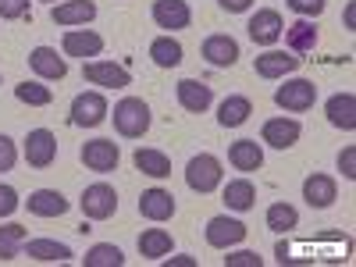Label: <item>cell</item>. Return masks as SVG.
Instances as JSON below:
<instances>
[{
	"label": "cell",
	"instance_id": "1",
	"mask_svg": "<svg viewBox=\"0 0 356 267\" xmlns=\"http://www.w3.org/2000/svg\"><path fill=\"white\" fill-rule=\"evenodd\" d=\"M150 107H146V100L139 97H125V100H118L114 104V129L118 136H125V139H139L150 132Z\"/></svg>",
	"mask_w": 356,
	"mask_h": 267
},
{
	"label": "cell",
	"instance_id": "2",
	"mask_svg": "<svg viewBox=\"0 0 356 267\" xmlns=\"http://www.w3.org/2000/svg\"><path fill=\"white\" fill-rule=\"evenodd\" d=\"M221 178H225V171H221V161L214 157V154H196L189 164H186V186L193 189V193H214L218 186H221Z\"/></svg>",
	"mask_w": 356,
	"mask_h": 267
},
{
	"label": "cell",
	"instance_id": "3",
	"mask_svg": "<svg viewBox=\"0 0 356 267\" xmlns=\"http://www.w3.org/2000/svg\"><path fill=\"white\" fill-rule=\"evenodd\" d=\"M275 104L282 111H292V114H303L317 104V86L310 79H285V86L275 89Z\"/></svg>",
	"mask_w": 356,
	"mask_h": 267
},
{
	"label": "cell",
	"instance_id": "4",
	"mask_svg": "<svg viewBox=\"0 0 356 267\" xmlns=\"http://www.w3.org/2000/svg\"><path fill=\"white\" fill-rule=\"evenodd\" d=\"M79 207H82L86 221H107V218H114V211H118V193H114V186H107V182L86 186Z\"/></svg>",
	"mask_w": 356,
	"mask_h": 267
},
{
	"label": "cell",
	"instance_id": "5",
	"mask_svg": "<svg viewBox=\"0 0 356 267\" xmlns=\"http://www.w3.org/2000/svg\"><path fill=\"white\" fill-rule=\"evenodd\" d=\"M207 235V246H214V250H232V246H239L246 239V225L239 218H228V214H218L207 221L203 228Z\"/></svg>",
	"mask_w": 356,
	"mask_h": 267
},
{
	"label": "cell",
	"instance_id": "6",
	"mask_svg": "<svg viewBox=\"0 0 356 267\" xmlns=\"http://www.w3.org/2000/svg\"><path fill=\"white\" fill-rule=\"evenodd\" d=\"M107 114H111V107H107V97L104 93H79L72 100V125H79V129L104 125Z\"/></svg>",
	"mask_w": 356,
	"mask_h": 267
},
{
	"label": "cell",
	"instance_id": "7",
	"mask_svg": "<svg viewBox=\"0 0 356 267\" xmlns=\"http://www.w3.org/2000/svg\"><path fill=\"white\" fill-rule=\"evenodd\" d=\"M246 33H250V40H253L257 47H275V43L282 40V33H285V22H282V15H278L275 8H260V11L250 18Z\"/></svg>",
	"mask_w": 356,
	"mask_h": 267
},
{
	"label": "cell",
	"instance_id": "8",
	"mask_svg": "<svg viewBox=\"0 0 356 267\" xmlns=\"http://www.w3.org/2000/svg\"><path fill=\"white\" fill-rule=\"evenodd\" d=\"M118 161H122V150H118L114 139H89V143L82 146V164H86L89 171H97V175L114 171Z\"/></svg>",
	"mask_w": 356,
	"mask_h": 267
},
{
	"label": "cell",
	"instance_id": "9",
	"mask_svg": "<svg viewBox=\"0 0 356 267\" xmlns=\"http://www.w3.org/2000/svg\"><path fill=\"white\" fill-rule=\"evenodd\" d=\"M82 75H86V82L104 86V89H125V86H132L129 68L125 65H114V61H86L82 65Z\"/></svg>",
	"mask_w": 356,
	"mask_h": 267
},
{
	"label": "cell",
	"instance_id": "10",
	"mask_svg": "<svg viewBox=\"0 0 356 267\" xmlns=\"http://www.w3.org/2000/svg\"><path fill=\"white\" fill-rule=\"evenodd\" d=\"M300 136H303V125L296 122V118H267L264 122V132H260V139L267 143V146H275V150H289V146H296L300 143Z\"/></svg>",
	"mask_w": 356,
	"mask_h": 267
},
{
	"label": "cell",
	"instance_id": "11",
	"mask_svg": "<svg viewBox=\"0 0 356 267\" xmlns=\"http://www.w3.org/2000/svg\"><path fill=\"white\" fill-rule=\"evenodd\" d=\"M300 65H303V57H296V54L267 50V54H260L257 61H253V72H257L260 79H285V75H292V72H300Z\"/></svg>",
	"mask_w": 356,
	"mask_h": 267
},
{
	"label": "cell",
	"instance_id": "12",
	"mask_svg": "<svg viewBox=\"0 0 356 267\" xmlns=\"http://www.w3.org/2000/svg\"><path fill=\"white\" fill-rule=\"evenodd\" d=\"M25 161L33 168H50L57 161V139L50 129H33L25 136Z\"/></svg>",
	"mask_w": 356,
	"mask_h": 267
},
{
	"label": "cell",
	"instance_id": "13",
	"mask_svg": "<svg viewBox=\"0 0 356 267\" xmlns=\"http://www.w3.org/2000/svg\"><path fill=\"white\" fill-rule=\"evenodd\" d=\"M157 29H168V33H178V29H189L193 22V11L186 0H154V8H150Z\"/></svg>",
	"mask_w": 356,
	"mask_h": 267
},
{
	"label": "cell",
	"instance_id": "14",
	"mask_svg": "<svg viewBox=\"0 0 356 267\" xmlns=\"http://www.w3.org/2000/svg\"><path fill=\"white\" fill-rule=\"evenodd\" d=\"M29 68H33L40 79H47V82H61L68 75V61L57 57L54 47H36L33 54H29Z\"/></svg>",
	"mask_w": 356,
	"mask_h": 267
},
{
	"label": "cell",
	"instance_id": "15",
	"mask_svg": "<svg viewBox=\"0 0 356 267\" xmlns=\"http://www.w3.org/2000/svg\"><path fill=\"white\" fill-rule=\"evenodd\" d=\"M61 47H65L68 57H82V61H86V57H100L104 36L93 33V29H68L65 40H61Z\"/></svg>",
	"mask_w": 356,
	"mask_h": 267
},
{
	"label": "cell",
	"instance_id": "16",
	"mask_svg": "<svg viewBox=\"0 0 356 267\" xmlns=\"http://www.w3.org/2000/svg\"><path fill=\"white\" fill-rule=\"evenodd\" d=\"M175 93H178V104H182L189 114H203L207 107L214 104V93H211V86L200 82V79H182L175 86Z\"/></svg>",
	"mask_w": 356,
	"mask_h": 267
},
{
	"label": "cell",
	"instance_id": "17",
	"mask_svg": "<svg viewBox=\"0 0 356 267\" xmlns=\"http://www.w3.org/2000/svg\"><path fill=\"white\" fill-rule=\"evenodd\" d=\"M303 200L310 207H317V211H328V207L339 200V182L332 175H310L303 182Z\"/></svg>",
	"mask_w": 356,
	"mask_h": 267
},
{
	"label": "cell",
	"instance_id": "18",
	"mask_svg": "<svg viewBox=\"0 0 356 267\" xmlns=\"http://www.w3.org/2000/svg\"><path fill=\"white\" fill-rule=\"evenodd\" d=\"M97 18V4L93 0H61L50 8V22L54 25H86Z\"/></svg>",
	"mask_w": 356,
	"mask_h": 267
},
{
	"label": "cell",
	"instance_id": "19",
	"mask_svg": "<svg viewBox=\"0 0 356 267\" xmlns=\"http://www.w3.org/2000/svg\"><path fill=\"white\" fill-rule=\"evenodd\" d=\"M25 207H29V214H36V218H61V214H68L72 203L57 189H36V193H29Z\"/></svg>",
	"mask_w": 356,
	"mask_h": 267
},
{
	"label": "cell",
	"instance_id": "20",
	"mask_svg": "<svg viewBox=\"0 0 356 267\" xmlns=\"http://www.w3.org/2000/svg\"><path fill=\"white\" fill-rule=\"evenodd\" d=\"M203 57H207V65H214V68H232L235 61H239V43H235L232 36H207L203 40Z\"/></svg>",
	"mask_w": 356,
	"mask_h": 267
},
{
	"label": "cell",
	"instance_id": "21",
	"mask_svg": "<svg viewBox=\"0 0 356 267\" xmlns=\"http://www.w3.org/2000/svg\"><path fill=\"white\" fill-rule=\"evenodd\" d=\"M139 214L146 221H168V218H175V196L168 189H146L139 196Z\"/></svg>",
	"mask_w": 356,
	"mask_h": 267
},
{
	"label": "cell",
	"instance_id": "22",
	"mask_svg": "<svg viewBox=\"0 0 356 267\" xmlns=\"http://www.w3.org/2000/svg\"><path fill=\"white\" fill-rule=\"evenodd\" d=\"M324 114H328V122L342 132H353L356 129V97L353 93H335L328 104H324Z\"/></svg>",
	"mask_w": 356,
	"mask_h": 267
},
{
	"label": "cell",
	"instance_id": "23",
	"mask_svg": "<svg viewBox=\"0 0 356 267\" xmlns=\"http://www.w3.org/2000/svg\"><path fill=\"white\" fill-rule=\"evenodd\" d=\"M25 253L40 264H68L75 257L72 246L57 243V239H25Z\"/></svg>",
	"mask_w": 356,
	"mask_h": 267
},
{
	"label": "cell",
	"instance_id": "24",
	"mask_svg": "<svg viewBox=\"0 0 356 267\" xmlns=\"http://www.w3.org/2000/svg\"><path fill=\"white\" fill-rule=\"evenodd\" d=\"M228 161H232L235 171H260L264 168V150H260L257 139H239V143H232Z\"/></svg>",
	"mask_w": 356,
	"mask_h": 267
},
{
	"label": "cell",
	"instance_id": "25",
	"mask_svg": "<svg viewBox=\"0 0 356 267\" xmlns=\"http://www.w3.org/2000/svg\"><path fill=\"white\" fill-rule=\"evenodd\" d=\"M250 114H253L250 97H225L221 107H218V125L221 129H239V125L250 122Z\"/></svg>",
	"mask_w": 356,
	"mask_h": 267
},
{
	"label": "cell",
	"instance_id": "26",
	"mask_svg": "<svg viewBox=\"0 0 356 267\" xmlns=\"http://www.w3.org/2000/svg\"><path fill=\"white\" fill-rule=\"evenodd\" d=\"M282 36H285V43H289L292 54H310L317 47V25L310 18H300V22H292Z\"/></svg>",
	"mask_w": 356,
	"mask_h": 267
},
{
	"label": "cell",
	"instance_id": "27",
	"mask_svg": "<svg viewBox=\"0 0 356 267\" xmlns=\"http://www.w3.org/2000/svg\"><path fill=\"white\" fill-rule=\"evenodd\" d=\"M171 246H175V239H171V232H164V228H146V232L139 235V253H143V260H164V257L171 253Z\"/></svg>",
	"mask_w": 356,
	"mask_h": 267
},
{
	"label": "cell",
	"instance_id": "28",
	"mask_svg": "<svg viewBox=\"0 0 356 267\" xmlns=\"http://www.w3.org/2000/svg\"><path fill=\"white\" fill-rule=\"evenodd\" d=\"M253 203H257V186L250 182V178H235V182L225 186V207L228 211H253Z\"/></svg>",
	"mask_w": 356,
	"mask_h": 267
},
{
	"label": "cell",
	"instance_id": "29",
	"mask_svg": "<svg viewBox=\"0 0 356 267\" xmlns=\"http://www.w3.org/2000/svg\"><path fill=\"white\" fill-rule=\"evenodd\" d=\"M182 43H178L171 33L168 36H157L154 43H150V57H154V65L157 68H178V65H182Z\"/></svg>",
	"mask_w": 356,
	"mask_h": 267
},
{
	"label": "cell",
	"instance_id": "30",
	"mask_svg": "<svg viewBox=\"0 0 356 267\" xmlns=\"http://www.w3.org/2000/svg\"><path fill=\"white\" fill-rule=\"evenodd\" d=\"M136 168L143 171V175H150V178H168L171 175V161H168V154H161V150H150V146H143V150H136Z\"/></svg>",
	"mask_w": 356,
	"mask_h": 267
},
{
	"label": "cell",
	"instance_id": "31",
	"mask_svg": "<svg viewBox=\"0 0 356 267\" xmlns=\"http://www.w3.org/2000/svg\"><path fill=\"white\" fill-rule=\"evenodd\" d=\"M264 221H267L271 232H292L296 225H300V211H296L292 203H271L267 214H264Z\"/></svg>",
	"mask_w": 356,
	"mask_h": 267
},
{
	"label": "cell",
	"instance_id": "32",
	"mask_svg": "<svg viewBox=\"0 0 356 267\" xmlns=\"http://www.w3.org/2000/svg\"><path fill=\"white\" fill-rule=\"evenodd\" d=\"M82 264L86 267H122L125 264V253L118 250L114 243H97L93 250L82 257Z\"/></svg>",
	"mask_w": 356,
	"mask_h": 267
},
{
	"label": "cell",
	"instance_id": "33",
	"mask_svg": "<svg viewBox=\"0 0 356 267\" xmlns=\"http://www.w3.org/2000/svg\"><path fill=\"white\" fill-rule=\"evenodd\" d=\"M25 239H29V232H25V225H4L0 228V260H15L18 257V250L25 246Z\"/></svg>",
	"mask_w": 356,
	"mask_h": 267
},
{
	"label": "cell",
	"instance_id": "34",
	"mask_svg": "<svg viewBox=\"0 0 356 267\" xmlns=\"http://www.w3.org/2000/svg\"><path fill=\"white\" fill-rule=\"evenodd\" d=\"M15 97L29 107H50L54 104V93H50V86L43 82H18L15 86Z\"/></svg>",
	"mask_w": 356,
	"mask_h": 267
},
{
	"label": "cell",
	"instance_id": "35",
	"mask_svg": "<svg viewBox=\"0 0 356 267\" xmlns=\"http://www.w3.org/2000/svg\"><path fill=\"white\" fill-rule=\"evenodd\" d=\"M29 4H33V0H0V18H4V22H18V18L29 15Z\"/></svg>",
	"mask_w": 356,
	"mask_h": 267
},
{
	"label": "cell",
	"instance_id": "36",
	"mask_svg": "<svg viewBox=\"0 0 356 267\" xmlns=\"http://www.w3.org/2000/svg\"><path fill=\"white\" fill-rule=\"evenodd\" d=\"M15 161H18V146H15V139L0 132V171H11Z\"/></svg>",
	"mask_w": 356,
	"mask_h": 267
},
{
	"label": "cell",
	"instance_id": "37",
	"mask_svg": "<svg viewBox=\"0 0 356 267\" xmlns=\"http://www.w3.org/2000/svg\"><path fill=\"white\" fill-rule=\"evenodd\" d=\"M18 207H22L18 189H15V186H0V218H11Z\"/></svg>",
	"mask_w": 356,
	"mask_h": 267
},
{
	"label": "cell",
	"instance_id": "38",
	"mask_svg": "<svg viewBox=\"0 0 356 267\" xmlns=\"http://www.w3.org/2000/svg\"><path fill=\"white\" fill-rule=\"evenodd\" d=\"M264 257H257L253 250H239V253H228L225 257V267H260Z\"/></svg>",
	"mask_w": 356,
	"mask_h": 267
},
{
	"label": "cell",
	"instance_id": "39",
	"mask_svg": "<svg viewBox=\"0 0 356 267\" xmlns=\"http://www.w3.org/2000/svg\"><path fill=\"white\" fill-rule=\"evenodd\" d=\"M285 4L296 11V15H303V18H317L324 11V0H285Z\"/></svg>",
	"mask_w": 356,
	"mask_h": 267
},
{
	"label": "cell",
	"instance_id": "40",
	"mask_svg": "<svg viewBox=\"0 0 356 267\" xmlns=\"http://www.w3.org/2000/svg\"><path fill=\"white\" fill-rule=\"evenodd\" d=\"M339 171L346 178H356V146H346V150L339 154Z\"/></svg>",
	"mask_w": 356,
	"mask_h": 267
},
{
	"label": "cell",
	"instance_id": "41",
	"mask_svg": "<svg viewBox=\"0 0 356 267\" xmlns=\"http://www.w3.org/2000/svg\"><path fill=\"white\" fill-rule=\"evenodd\" d=\"M218 4H221V11H228V15H243V11L253 8V0H218Z\"/></svg>",
	"mask_w": 356,
	"mask_h": 267
},
{
	"label": "cell",
	"instance_id": "42",
	"mask_svg": "<svg viewBox=\"0 0 356 267\" xmlns=\"http://www.w3.org/2000/svg\"><path fill=\"white\" fill-rule=\"evenodd\" d=\"M164 267H200V264H196V257H186L182 253V257H168Z\"/></svg>",
	"mask_w": 356,
	"mask_h": 267
},
{
	"label": "cell",
	"instance_id": "43",
	"mask_svg": "<svg viewBox=\"0 0 356 267\" xmlns=\"http://www.w3.org/2000/svg\"><path fill=\"white\" fill-rule=\"evenodd\" d=\"M342 18H346V29H353V25H356V4H353V0L346 4V15H342Z\"/></svg>",
	"mask_w": 356,
	"mask_h": 267
},
{
	"label": "cell",
	"instance_id": "44",
	"mask_svg": "<svg viewBox=\"0 0 356 267\" xmlns=\"http://www.w3.org/2000/svg\"><path fill=\"white\" fill-rule=\"evenodd\" d=\"M47 4H50V0H47Z\"/></svg>",
	"mask_w": 356,
	"mask_h": 267
}]
</instances>
